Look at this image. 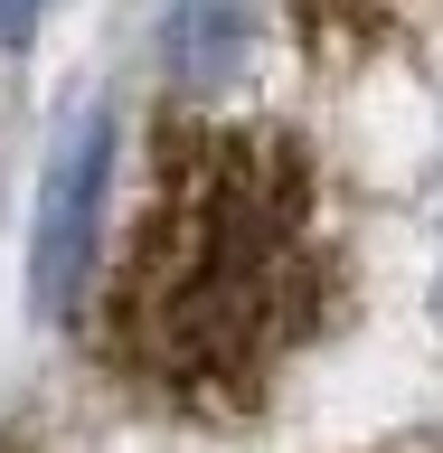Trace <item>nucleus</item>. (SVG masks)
<instances>
[{"label": "nucleus", "instance_id": "obj_1", "mask_svg": "<svg viewBox=\"0 0 443 453\" xmlns=\"http://www.w3.org/2000/svg\"><path fill=\"white\" fill-rule=\"evenodd\" d=\"M349 255L321 161L283 123L161 113L151 198L95 283V349L189 425H246L311 340L340 331Z\"/></svg>", "mask_w": 443, "mask_h": 453}, {"label": "nucleus", "instance_id": "obj_2", "mask_svg": "<svg viewBox=\"0 0 443 453\" xmlns=\"http://www.w3.org/2000/svg\"><path fill=\"white\" fill-rule=\"evenodd\" d=\"M104 189H113V113L85 104L57 133L48 180H38V226H28V303H38V321H76V303L95 293Z\"/></svg>", "mask_w": 443, "mask_h": 453}, {"label": "nucleus", "instance_id": "obj_3", "mask_svg": "<svg viewBox=\"0 0 443 453\" xmlns=\"http://www.w3.org/2000/svg\"><path fill=\"white\" fill-rule=\"evenodd\" d=\"M255 57V19L246 0H170L161 10V76L179 85V95H226V85L246 76Z\"/></svg>", "mask_w": 443, "mask_h": 453}, {"label": "nucleus", "instance_id": "obj_4", "mask_svg": "<svg viewBox=\"0 0 443 453\" xmlns=\"http://www.w3.org/2000/svg\"><path fill=\"white\" fill-rule=\"evenodd\" d=\"M434 0H293V28H302L311 57H368L387 48L406 19H424Z\"/></svg>", "mask_w": 443, "mask_h": 453}, {"label": "nucleus", "instance_id": "obj_5", "mask_svg": "<svg viewBox=\"0 0 443 453\" xmlns=\"http://www.w3.org/2000/svg\"><path fill=\"white\" fill-rule=\"evenodd\" d=\"M48 0H0V38H28V19H38Z\"/></svg>", "mask_w": 443, "mask_h": 453}, {"label": "nucleus", "instance_id": "obj_6", "mask_svg": "<svg viewBox=\"0 0 443 453\" xmlns=\"http://www.w3.org/2000/svg\"><path fill=\"white\" fill-rule=\"evenodd\" d=\"M378 453H443L434 434H396V444H378Z\"/></svg>", "mask_w": 443, "mask_h": 453}, {"label": "nucleus", "instance_id": "obj_7", "mask_svg": "<svg viewBox=\"0 0 443 453\" xmlns=\"http://www.w3.org/2000/svg\"><path fill=\"white\" fill-rule=\"evenodd\" d=\"M0 453H38V444H19V434H0Z\"/></svg>", "mask_w": 443, "mask_h": 453}]
</instances>
